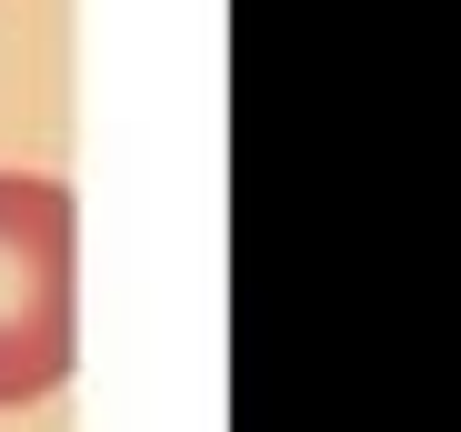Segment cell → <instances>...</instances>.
<instances>
[{
  "instance_id": "6da1fadb",
  "label": "cell",
  "mask_w": 461,
  "mask_h": 432,
  "mask_svg": "<svg viewBox=\"0 0 461 432\" xmlns=\"http://www.w3.org/2000/svg\"><path fill=\"white\" fill-rule=\"evenodd\" d=\"M81 352V211L50 171H0V412L70 382Z\"/></svg>"
}]
</instances>
